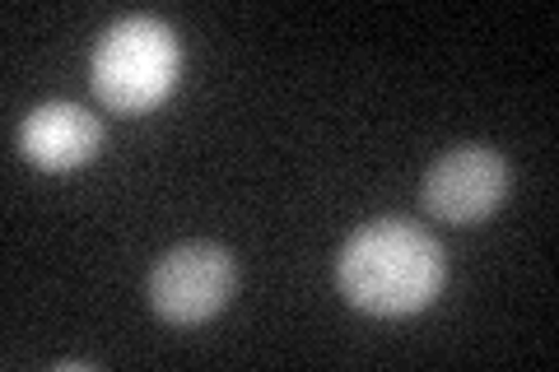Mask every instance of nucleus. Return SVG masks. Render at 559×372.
Instances as JSON below:
<instances>
[{
	"label": "nucleus",
	"mask_w": 559,
	"mask_h": 372,
	"mask_svg": "<svg viewBox=\"0 0 559 372\" xmlns=\"http://www.w3.org/2000/svg\"><path fill=\"white\" fill-rule=\"evenodd\" d=\"M513 168L489 145H457L425 172L419 205L439 224H480L509 201Z\"/></svg>",
	"instance_id": "obj_4"
},
{
	"label": "nucleus",
	"mask_w": 559,
	"mask_h": 372,
	"mask_svg": "<svg viewBox=\"0 0 559 372\" xmlns=\"http://www.w3.org/2000/svg\"><path fill=\"white\" fill-rule=\"evenodd\" d=\"M234 279L238 265L219 242H182L150 271V308L168 326H201L229 303Z\"/></svg>",
	"instance_id": "obj_3"
},
{
	"label": "nucleus",
	"mask_w": 559,
	"mask_h": 372,
	"mask_svg": "<svg viewBox=\"0 0 559 372\" xmlns=\"http://www.w3.org/2000/svg\"><path fill=\"white\" fill-rule=\"evenodd\" d=\"M20 154L28 158L33 168L43 172H70L80 164H90L103 145V127L90 108H80V103H43V108H33L20 131Z\"/></svg>",
	"instance_id": "obj_5"
},
{
	"label": "nucleus",
	"mask_w": 559,
	"mask_h": 372,
	"mask_svg": "<svg viewBox=\"0 0 559 372\" xmlns=\"http://www.w3.org/2000/svg\"><path fill=\"white\" fill-rule=\"evenodd\" d=\"M94 94L103 108L112 112H150L154 103H164L178 84L182 51L178 33L154 14H131L117 20L94 47Z\"/></svg>",
	"instance_id": "obj_2"
},
{
	"label": "nucleus",
	"mask_w": 559,
	"mask_h": 372,
	"mask_svg": "<svg viewBox=\"0 0 559 372\" xmlns=\"http://www.w3.org/2000/svg\"><path fill=\"white\" fill-rule=\"evenodd\" d=\"M448 279L443 247L411 219H373L341 247L336 285L369 316H411L439 298Z\"/></svg>",
	"instance_id": "obj_1"
}]
</instances>
